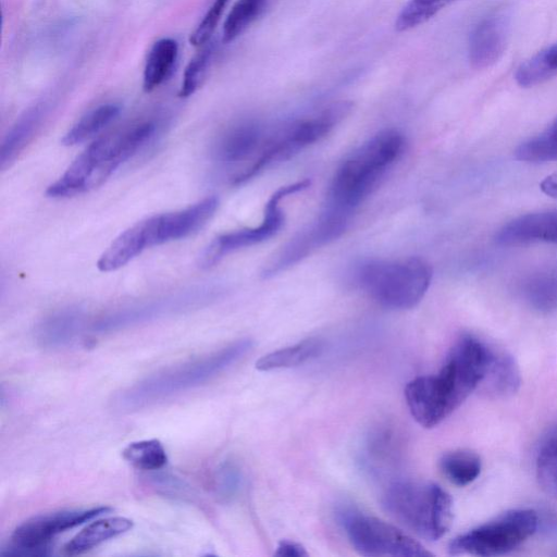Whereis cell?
Returning a JSON list of instances; mask_svg holds the SVG:
<instances>
[{"label": "cell", "instance_id": "6da1fadb", "mask_svg": "<svg viewBox=\"0 0 557 557\" xmlns=\"http://www.w3.org/2000/svg\"><path fill=\"white\" fill-rule=\"evenodd\" d=\"M492 348L472 335L451 347L436 375L419 376L405 388L411 416L424 428H434L455 411L483 382Z\"/></svg>", "mask_w": 557, "mask_h": 557}, {"label": "cell", "instance_id": "7a4b0ae2", "mask_svg": "<svg viewBox=\"0 0 557 557\" xmlns=\"http://www.w3.org/2000/svg\"><path fill=\"white\" fill-rule=\"evenodd\" d=\"M404 148V135L393 128L381 131L363 143L336 170L324 209L350 219Z\"/></svg>", "mask_w": 557, "mask_h": 557}, {"label": "cell", "instance_id": "3957f363", "mask_svg": "<svg viewBox=\"0 0 557 557\" xmlns=\"http://www.w3.org/2000/svg\"><path fill=\"white\" fill-rule=\"evenodd\" d=\"M251 348L250 339H239L200 359L151 374L120 393L116 405L122 410H135L198 387L227 370Z\"/></svg>", "mask_w": 557, "mask_h": 557}, {"label": "cell", "instance_id": "277c9868", "mask_svg": "<svg viewBox=\"0 0 557 557\" xmlns=\"http://www.w3.org/2000/svg\"><path fill=\"white\" fill-rule=\"evenodd\" d=\"M382 504L395 520L430 541L441 539L453 521L451 497L435 483L394 482L385 490Z\"/></svg>", "mask_w": 557, "mask_h": 557}, {"label": "cell", "instance_id": "5b68a950", "mask_svg": "<svg viewBox=\"0 0 557 557\" xmlns=\"http://www.w3.org/2000/svg\"><path fill=\"white\" fill-rule=\"evenodd\" d=\"M361 288L383 307L406 310L417 306L432 280V268L419 258L373 260L357 273Z\"/></svg>", "mask_w": 557, "mask_h": 557}, {"label": "cell", "instance_id": "8992f818", "mask_svg": "<svg viewBox=\"0 0 557 557\" xmlns=\"http://www.w3.org/2000/svg\"><path fill=\"white\" fill-rule=\"evenodd\" d=\"M537 524L534 510H509L454 539L448 552L450 555L482 557L504 555L531 537Z\"/></svg>", "mask_w": 557, "mask_h": 557}, {"label": "cell", "instance_id": "52a82bcc", "mask_svg": "<svg viewBox=\"0 0 557 557\" xmlns=\"http://www.w3.org/2000/svg\"><path fill=\"white\" fill-rule=\"evenodd\" d=\"M351 108L352 103L349 101L336 102L318 114L292 122L267 135L262 149L252 164V172L257 175L269 165L284 161L320 140L349 114Z\"/></svg>", "mask_w": 557, "mask_h": 557}, {"label": "cell", "instance_id": "ba28073f", "mask_svg": "<svg viewBox=\"0 0 557 557\" xmlns=\"http://www.w3.org/2000/svg\"><path fill=\"white\" fill-rule=\"evenodd\" d=\"M346 535L362 556L425 557L432 554L393 524L372 516L346 510L341 516Z\"/></svg>", "mask_w": 557, "mask_h": 557}, {"label": "cell", "instance_id": "9c48e42d", "mask_svg": "<svg viewBox=\"0 0 557 557\" xmlns=\"http://www.w3.org/2000/svg\"><path fill=\"white\" fill-rule=\"evenodd\" d=\"M309 185L310 182L304 180L276 189L265 205L261 223L258 226L237 230L218 236L201 253L199 258L200 267L209 268L232 251L252 246L272 237L284 223L281 201L294 193L306 189Z\"/></svg>", "mask_w": 557, "mask_h": 557}, {"label": "cell", "instance_id": "30bf717a", "mask_svg": "<svg viewBox=\"0 0 557 557\" xmlns=\"http://www.w3.org/2000/svg\"><path fill=\"white\" fill-rule=\"evenodd\" d=\"M111 510V507L101 506L39 515L21 523L13 531L12 542L15 545L25 547L48 548L47 544L55 535L103 513H108Z\"/></svg>", "mask_w": 557, "mask_h": 557}, {"label": "cell", "instance_id": "8fae6325", "mask_svg": "<svg viewBox=\"0 0 557 557\" xmlns=\"http://www.w3.org/2000/svg\"><path fill=\"white\" fill-rule=\"evenodd\" d=\"M207 290L195 289L171 297L122 308L100 318L94 324L97 333L114 332L138 323L154 320L174 311H182L205 301Z\"/></svg>", "mask_w": 557, "mask_h": 557}, {"label": "cell", "instance_id": "7c38bea8", "mask_svg": "<svg viewBox=\"0 0 557 557\" xmlns=\"http://www.w3.org/2000/svg\"><path fill=\"white\" fill-rule=\"evenodd\" d=\"M268 134L256 122L246 121L231 126L216 139L214 159L224 166H237L232 181L257 158Z\"/></svg>", "mask_w": 557, "mask_h": 557}, {"label": "cell", "instance_id": "4fadbf2b", "mask_svg": "<svg viewBox=\"0 0 557 557\" xmlns=\"http://www.w3.org/2000/svg\"><path fill=\"white\" fill-rule=\"evenodd\" d=\"M509 33V16L504 10L484 15L472 28L468 42V57L474 67L494 64L504 53Z\"/></svg>", "mask_w": 557, "mask_h": 557}, {"label": "cell", "instance_id": "5bb4252c", "mask_svg": "<svg viewBox=\"0 0 557 557\" xmlns=\"http://www.w3.org/2000/svg\"><path fill=\"white\" fill-rule=\"evenodd\" d=\"M495 242L500 246L557 244V209L532 212L512 219L497 231Z\"/></svg>", "mask_w": 557, "mask_h": 557}, {"label": "cell", "instance_id": "9a60e30c", "mask_svg": "<svg viewBox=\"0 0 557 557\" xmlns=\"http://www.w3.org/2000/svg\"><path fill=\"white\" fill-rule=\"evenodd\" d=\"M219 205L216 197H207L176 212L154 215L156 245L184 238L203 226Z\"/></svg>", "mask_w": 557, "mask_h": 557}, {"label": "cell", "instance_id": "2e32d148", "mask_svg": "<svg viewBox=\"0 0 557 557\" xmlns=\"http://www.w3.org/2000/svg\"><path fill=\"white\" fill-rule=\"evenodd\" d=\"M150 222V218H147L121 233L100 256L97 268L102 272L117 270L146 248L152 247Z\"/></svg>", "mask_w": 557, "mask_h": 557}, {"label": "cell", "instance_id": "e0dca14e", "mask_svg": "<svg viewBox=\"0 0 557 557\" xmlns=\"http://www.w3.org/2000/svg\"><path fill=\"white\" fill-rule=\"evenodd\" d=\"M47 111L46 103H37L21 115L11 127L0 148V168L2 170L10 166L33 140L47 115Z\"/></svg>", "mask_w": 557, "mask_h": 557}, {"label": "cell", "instance_id": "ac0fdd59", "mask_svg": "<svg viewBox=\"0 0 557 557\" xmlns=\"http://www.w3.org/2000/svg\"><path fill=\"white\" fill-rule=\"evenodd\" d=\"M83 324V312L78 308H65L47 317L37 329V338L48 348L67 345L77 335Z\"/></svg>", "mask_w": 557, "mask_h": 557}, {"label": "cell", "instance_id": "d6986e66", "mask_svg": "<svg viewBox=\"0 0 557 557\" xmlns=\"http://www.w3.org/2000/svg\"><path fill=\"white\" fill-rule=\"evenodd\" d=\"M178 58V44L173 38L157 40L147 57L143 88L149 92L162 85L172 74Z\"/></svg>", "mask_w": 557, "mask_h": 557}, {"label": "cell", "instance_id": "ffe728a7", "mask_svg": "<svg viewBox=\"0 0 557 557\" xmlns=\"http://www.w3.org/2000/svg\"><path fill=\"white\" fill-rule=\"evenodd\" d=\"M133 521L124 517H111L97 520L78 532L64 549L75 555L94 548L95 546L123 534L131 530Z\"/></svg>", "mask_w": 557, "mask_h": 557}, {"label": "cell", "instance_id": "44dd1931", "mask_svg": "<svg viewBox=\"0 0 557 557\" xmlns=\"http://www.w3.org/2000/svg\"><path fill=\"white\" fill-rule=\"evenodd\" d=\"M486 392L498 396L510 395L520 384L518 367L511 356L492 349L482 382Z\"/></svg>", "mask_w": 557, "mask_h": 557}, {"label": "cell", "instance_id": "7402d4cb", "mask_svg": "<svg viewBox=\"0 0 557 557\" xmlns=\"http://www.w3.org/2000/svg\"><path fill=\"white\" fill-rule=\"evenodd\" d=\"M323 350V342L308 338L293 346L264 355L256 362L259 371H271L300 366L315 358Z\"/></svg>", "mask_w": 557, "mask_h": 557}, {"label": "cell", "instance_id": "603a6c76", "mask_svg": "<svg viewBox=\"0 0 557 557\" xmlns=\"http://www.w3.org/2000/svg\"><path fill=\"white\" fill-rule=\"evenodd\" d=\"M121 112L117 103H104L94 108L83 115L63 136L61 143L64 146H75L101 132Z\"/></svg>", "mask_w": 557, "mask_h": 557}, {"label": "cell", "instance_id": "cb8c5ba5", "mask_svg": "<svg viewBox=\"0 0 557 557\" xmlns=\"http://www.w3.org/2000/svg\"><path fill=\"white\" fill-rule=\"evenodd\" d=\"M520 293L539 311L557 309V269L537 272L524 280Z\"/></svg>", "mask_w": 557, "mask_h": 557}, {"label": "cell", "instance_id": "d4e9b609", "mask_svg": "<svg viewBox=\"0 0 557 557\" xmlns=\"http://www.w3.org/2000/svg\"><path fill=\"white\" fill-rule=\"evenodd\" d=\"M555 75H557V42L521 63L516 71L515 79L521 87H531Z\"/></svg>", "mask_w": 557, "mask_h": 557}, {"label": "cell", "instance_id": "484cf974", "mask_svg": "<svg viewBox=\"0 0 557 557\" xmlns=\"http://www.w3.org/2000/svg\"><path fill=\"white\" fill-rule=\"evenodd\" d=\"M481 468L482 462L479 455L467 449L446 453L440 459V469L443 474L458 486L473 482L479 476Z\"/></svg>", "mask_w": 557, "mask_h": 557}, {"label": "cell", "instance_id": "4316f807", "mask_svg": "<svg viewBox=\"0 0 557 557\" xmlns=\"http://www.w3.org/2000/svg\"><path fill=\"white\" fill-rule=\"evenodd\" d=\"M518 160L543 163L557 160V119L543 132L521 143L515 150Z\"/></svg>", "mask_w": 557, "mask_h": 557}, {"label": "cell", "instance_id": "83f0119b", "mask_svg": "<svg viewBox=\"0 0 557 557\" xmlns=\"http://www.w3.org/2000/svg\"><path fill=\"white\" fill-rule=\"evenodd\" d=\"M122 455L133 467L146 471L159 470L168 461L165 449L159 440L129 443Z\"/></svg>", "mask_w": 557, "mask_h": 557}, {"label": "cell", "instance_id": "f1b7e54d", "mask_svg": "<svg viewBox=\"0 0 557 557\" xmlns=\"http://www.w3.org/2000/svg\"><path fill=\"white\" fill-rule=\"evenodd\" d=\"M268 0H237L227 14L222 39L230 42L238 37L264 10Z\"/></svg>", "mask_w": 557, "mask_h": 557}, {"label": "cell", "instance_id": "f546056e", "mask_svg": "<svg viewBox=\"0 0 557 557\" xmlns=\"http://www.w3.org/2000/svg\"><path fill=\"white\" fill-rule=\"evenodd\" d=\"M453 0H409L397 16L395 27L406 32L433 17Z\"/></svg>", "mask_w": 557, "mask_h": 557}, {"label": "cell", "instance_id": "4dcf8cb0", "mask_svg": "<svg viewBox=\"0 0 557 557\" xmlns=\"http://www.w3.org/2000/svg\"><path fill=\"white\" fill-rule=\"evenodd\" d=\"M214 53L212 44L205 46L187 64L182 84L180 87L178 96L187 98L191 96L202 84L208 70L211 65Z\"/></svg>", "mask_w": 557, "mask_h": 557}, {"label": "cell", "instance_id": "1f68e13d", "mask_svg": "<svg viewBox=\"0 0 557 557\" xmlns=\"http://www.w3.org/2000/svg\"><path fill=\"white\" fill-rule=\"evenodd\" d=\"M536 472L541 485L557 497V432L541 446L536 458Z\"/></svg>", "mask_w": 557, "mask_h": 557}, {"label": "cell", "instance_id": "d6a6232c", "mask_svg": "<svg viewBox=\"0 0 557 557\" xmlns=\"http://www.w3.org/2000/svg\"><path fill=\"white\" fill-rule=\"evenodd\" d=\"M228 1H213L201 22L190 35L189 41L191 45L203 46L209 41Z\"/></svg>", "mask_w": 557, "mask_h": 557}, {"label": "cell", "instance_id": "836d02e7", "mask_svg": "<svg viewBox=\"0 0 557 557\" xmlns=\"http://www.w3.org/2000/svg\"><path fill=\"white\" fill-rule=\"evenodd\" d=\"M240 484V472L232 462H224L215 474V488L220 497L228 499L233 497Z\"/></svg>", "mask_w": 557, "mask_h": 557}, {"label": "cell", "instance_id": "e575fe53", "mask_svg": "<svg viewBox=\"0 0 557 557\" xmlns=\"http://www.w3.org/2000/svg\"><path fill=\"white\" fill-rule=\"evenodd\" d=\"M275 556L286 557H306L308 553L299 543L293 541H281L276 547Z\"/></svg>", "mask_w": 557, "mask_h": 557}, {"label": "cell", "instance_id": "d590c367", "mask_svg": "<svg viewBox=\"0 0 557 557\" xmlns=\"http://www.w3.org/2000/svg\"><path fill=\"white\" fill-rule=\"evenodd\" d=\"M540 187L544 194L557 199V172L546 176Z\"/></svg>", "mask_w": 557, "mask_h": 557}]
</instances>
